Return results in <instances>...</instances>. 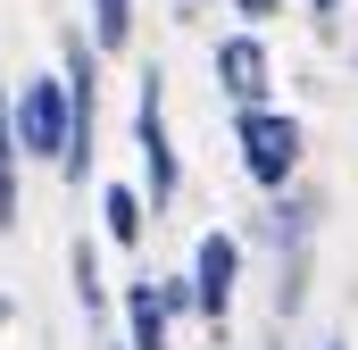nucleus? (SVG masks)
<instances>
[{
  "label": "nucleus",
  "mask_w": 358,
  "mask_h": 350,
  "mask_svg": "<svg viewBox=\"0 0 358 350\" xmlns=\"http://www.w3.org/2000/svg\"><path fill=\"white\" fill-rule=\"evenodd\" d=\"M67 284H76V309L92 326H108V284H100V242H76L67 251Z\"/></svg>",
  "instance_id": "9"
},
{
  "label": "nucleus",
  "mask_w": 358,
  "mask_h": 350,
  "mask_svg": "<svg viewBox=\"0 0 358 350\" xmlns=\"http://www.w3.org/2000/svg\"><path fill=\"white\" fill-rule=\"evenodd\" d=\"M275 8H283V0H234V17H250V34H259V25H267Z\"/></svg>",
  "instance_id": "12"
},
{
  "label": "nucleus",
  "mask_w": 358,
  "mask_h": 350,
  "mask_svg": "<svg viewBox=\"0 0 358 350\" xmlns=\"http://www.w3.org/2000/svg\"><path fill=\"white\" fill-rule=\"evenodd\" d=\"M108 350H125V342H108Z\"/></svg>",
  "instance_id": "16"
},
{
  "label": "nucleus",
  "mask_w": 358,
  "mask_h": 350,
  "mask_svg": "<svg viewBox=\"0 0 358 350\" xmlns=\"http://www.w3.org/2000/svg\"><path fill=\"white\" fill-rule=\"evenodd\" d=\"M267 84H275V59H267V42L242 25V34H225L217 42V92L234 100V108H267Z\"/></svg>",
  "instance_id": "6"
},
{
  "label": "nucleus",
  "mask_w": 358,
  "mask_h": 350,
  "mask_svg": "<svg viewBox=\"0 0 358 350\" xmlns=\"http://www.w3.org/2000/svg\"><path fill=\"white\" fill-rule=\"evenodd\" d=\"M125 350H176V326H167V309H159L150 275H134V284H125Z\"/></svg>",
  "instance_id": "7"
},
{
  "label": "nucleus",
  "mask_w": 358,
  "mask_h": 350,
  "mask_svg": "<svg viewBox=\"0 0 358 350\" xmlns=\"http://www.w3.org/2000/svg\"><path fill=\"white\" fill-rule=\"evenodd\" d=\"M59 84H67V159H59V175L84 183L92 150H100V59H92V42L59 50Z\"/></svg>",
  "instance_id": "3"
},
{
  "label": "nucleus",
  "mask_w": 358,
  "mask_h": 350,
  "mask_svg": "<svg viewBox=\"0 0 358 350\" xmlns=\"http://www.w3.org/2000/svg\"><path fill=\"white\" fill-rule=\"evenodd\" d=\"M267 350H283V342H267Z\"/></svg>",
  "instance_id": "17"
},
{
  "label": "nucleus",
  "mask_w": 358,
  "mask_h": 350,
  "mask_svg": "<svg viewBox=\"0 0 358 350\" xmlns=\"http://www.w3.org/2000/svg\"><path fill=\"white\" fill-rule=\"evenodd\" d=\"M176 8H200V0H176Z\"/></svg>",
  "instance_id": "15"
},
{
  "label": "nucleus",
  "mask_w": 358,
  "mask_h": 350,
  "mask_svg": "<svg viewBox=\"0 0 358 350\" xmlns=\"http://www.w3.org/2000/svg\"><path fill=\"white\" fill-rule=\"evenodd\" d=\"M134 42V0H92V59Z\"/></svg>",
  "instance_id": "10"
},
{
  "label": "nucleus",
  "mask_w": 358,
  "mask_h": 350,
  "mask_svg": "<svg viewBox=\"0 0 358 350\" xmlns=\"http://www.w3.org/2000/svg\"><path fill=\"white\" fill-rule=\"evenodd\" d=\"M192 317L208 326V334H225V317H234V292H242V242L234 234H200L192 242Z\"/></svg>",
  "instance_id": "5"
},
{
  "label": "nucleus",
  "mask_w": 358,
  "mask_h": 350,
  "mask_svg": "<svg viewBox=\"0 0 358 350\" xmlns=\"http://www.w3.org/2000/svg\"><path fill=\"white\" fill-rule=\"evenodd\" d=\"M317 350H350V342H317Z\"/></svg>",
  "instance_id": "14"
},
{
  "label": "nucleus",
  "mask_w": 358,
  "mask_h": 350,
  "mask_svg": "<svg viewBox=\"0 0 358 350\" xmlns=\"http://www.w3.org/2000/svg\"><path fill=\"white\" fill-rule=\"evenodd\" d=\"M234 150L259 192H292V175L308 159V125L292 108H234Z\"/></svg>",
  "instance_id": "1"
},
{
  "label": "nucleus",
  "mask_w": 358,
  "mask_h": 350,
  "mask_svg": "<svg viewBox=\"0 0 358 350\" xmlns=\"http://www.w3.org/2000/svg\"><path fill=\"white\" fill-rule=\"evenodd\" d=\"M8 134H17V159H67V84L42 67L34 84L8 92Z\"/></svg>",
  "instance_id": "4"
},
{
  "label": "nucleus",
  "mask_w": 358,
  "mask_h": 350,
  "mask_svg": "<svg viewBox=\"0 0 358 350\" xmlns=\"http://www.w3.org/2000/svg\"><path fill=\"white\" fill-rule=\"evenodd\" d=\"M308 8H317V17H334V8H342V0H308Z\"/></svg>",
  "instance_id": "13"
},
{
  "label": "nucleus",
  "mask_w": 358,
  "mask_h": 350,
  "mask_svg": "<svg viewBox=\"0 0 358 350\" xmlns=\"http://www.w3.org/2000/svg\"><path fill=\"white\" fill-rule=\"evenodd\" d=\"M142 234H150V209H142V192H134V183H100V242H117V251H142Z\"/></svg>",
  "instance_id": "8"
},
{
  "label": "nucleus",
  "mask_w": 358,
  "mask_h": 350,
  "mask_svg": "<svg viewBox=\"0 0 358 350\" xmlns=\"http://www.w3.org/2000/svg\"><path fill=\"white\" fill-rule=\"evenodd\" d=\"M17 134H8V92H0V234H17Z\"/></svg>",
  "instance_id": "11"
},
{
  "label": "nucleus",
  "mask_w": 358,
  "mask_h": 350,
  "mask_svg": "<svg viewBox=\"0 0 358 350\" xmlns=\"http://www.w3.org/2000/svg\"><path fill=\"white\" fill-rule=\"evenodd\" d=\"M134 150H142V209H176L183 192V167H176V134H167V76L150 67L142 92H134Z\"/></svg>",
  "instance_id": "2"
}]
</instances>
